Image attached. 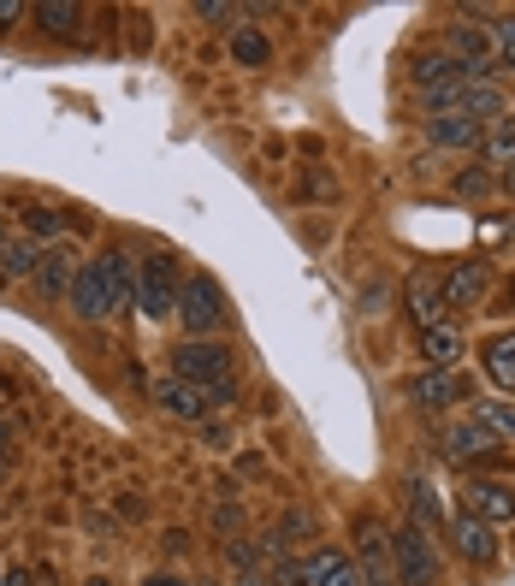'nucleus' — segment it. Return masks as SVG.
<instances>
[{"instance_id": "f257e3e1", "label": "nucleus", "mask_w": 515, "mask_h": 586, "mask_svg": "<svg viewBox=\"0 0 515 586\" xmlns=\"http://www.w3.org/2000/svg\"><path fill=\"white\" fill-rule=\"evenodd\" d=\"M179 320H184L190 338H219V332H226V320H231L226 285H219L214 273H190L184 290H179Z\"/></svg>"}, {"instance_id": "f03ea898", "label": "nucleus", "mask_w": 515, "mask_h": 586, "mask_svg": "<svg viewBox=\"0 0 515 586\" xmlns=\"http://www.w3.org/2000/svg\"><path fill=\"white\" fill-rule=\"evenodd\" d=\"M184 261L172 249H154L149 261L137 267V309L142 320H172L179 314V290H184Z\"/></svg>"}, {"instance_id": "7ed1b4c3", "label": "nucleus", "mask_w": 515, "mask_h": 586, "mask_svg": "<svg viewBox=\"0 0 515 586\" xmlns=\"http://www.w3.org/2000/svg\"><path fill=\"white\" fill-rule=\"evenodd\" d=\"M172 374L190 379V386H202V391H214V386H231V379H238V356H231V344H219V338H184L172 349Z\"/></svg>"}, {"instance_id": "20e7f679", "label": "nucleus", "mask_w": 515, "mask_h": 586, "mask_svg": "<svg viewBox=\"0 0 515 586\" xmlns=\"http://www.w3.org/2000/svg\"><path fill=\"white\" fill-rule=\"evenodd\" d=\"M391 556H397V581L403 586H438V575H445L438 533H426V527H415V521L391 533Z\"/></svg>"}, {"instance_id": "39448f33", "label": "nucleus", "mask_w": 515, "mask_h": 586, "mask_svg": "<svg viewBox=\"0 0 515 586\" xmlns=\"http://www.w3.org/2000/svg\"><path fill=\"white\" fill-rule=\"evenodd\" d=\"M78 273H83V249L60 238V243H48L42 249V267H36V290L48 302H66L71 297V285H78Z\"/></svg>"}, {"instance_id": "423d86ee", "label": "nucleus", "mask_w": 515, "mask_h": 586, "mask_svg": "<svg viewBox=\"0 0 515 586\" xmlns=\"http://www.w3.org/2000/svg\"><path fill=\"white\" fill-rule=\"evenodd\" d=\"M356 568H362V586H403V581H397L391 533L379 521H362L356 527Z\"/></svg>"}, {"instance_id": "0eeeda50", "label": "nucleus", "mask_w": 515, "mask_h": 586, "mask_svg": "<svg viewBox=\"0 0 515 586\" xmlns=\"http://www.w3.org/2000/svg\"><path fill=\"white\" fill-rule=\"evenodd\" d=\"M409 403L426 409V415H445V409H456V403H474V398H468V379L456 374V368H445V374H433V368H426L421 379H409Z\"/></svg>"}, {"instance_id": "6e6552de", "label": "nucleus", "mask_w": 515, "mask_h": 586, "mask_svg": "<svg viewBox=\"0 0 515 586\" xmlns=\"http://www.w3.org/2000/svg\"><path fill=\"white\" fill-rule=\"evenodd\" d=\"M485 130L492 125L468 119V113H433V119H426V142L445 149V154H474V149H485Z\"/></svg>"}, {"instance_id": "1a4fd4ad", "label": "nucleus", "mask_w": 515, "mask_h": 586, "mask_svg": "<svg viewBox=\"0 0 515 586\" xmlns=\"http://www.w3.org/2000/svg\"><path fill=\"white\" fill-rule=\"evenodd\" d=\"M403 314L415 320V332H433L445 326V278L438 273H415L403 285Z\"/></svg>"}, {"instance_id": "9d476101", "label": "nucleus", "mask_w": 515, "mask_h": 586, "mask_svg": "<svg viewBox=\"0 0 515 586\" xmlns=\"http://www.w3.org/2000/svg\"><path fill=\"white\" fill-rule=\"evenodd\" d=\"M297 581L302 586H362V568H356V556H344L332 545H314L297 563Z\"/></svg>"}, {"instance_id": "9b49d317", "label": "nucleus", "mask_w": 515, "mask_h": 586, "mask_svg": "<svg viewBox=\"0 0 515 586\" xmlns=\"http://www.w3.org/2000/svg\"><path fill=\"white\" fill-rule=\"evenodd\" d=\"M462 509L480 516L485 527H504V521H515V486H504V480H468Z\"/></svg>"}, {"instance_id": "f8f14e48", "label": "nucleus", "mask_w": 515, "mask_h": 586, "mask_svg": "<svg viewBox=\"0 0 515 586\" xmlns=\"http://www.w3.org/2000/svg\"><path fill=\"white\" fill-rule=\"evenodd\" d=\"M485 285H492V261H480V255L456 261V267L445 273V314L450 309H480Z\"/></svg>"}, {"instance_id": "ddd939ff", "label": "nucleus", "mask_w": 515, "mask_h": 586, "mask_svg": "<svg viewBox=\"0 0 515 586\" xmlns=\"http://www.w3.org/2000/svg\"><path fill=\"white\" fill-rule=\"evenodd\" d=\"M450 545H456V556H462V563H474V568L497 563V533H492V527H485L480 516H468V509L450 521Z\"/></svg>"}, {"instance_id": "4468645a", "label": "nucleus", "mask_w": 515, "mask_h": 586, "mask_svg": "<svg viewBox=\"0 0 515 586\" xmlns=\"http://www.w3.org/2000/svg\"><path fill=\"white\" fill-rule=\"evenodd\" d=\"M154 403H160V415H172V421H202L208 415V391L190 386V379H179V374L154 379Z\"/></svg>"}, {"instance_id": "2eb2a0df", "label": "nucleus", "mask_w": 515, "mask_h": 586, "mask_svg": "<svg viewBox=\"0 0 515 586\" xmlns=\"http://www.w3.org/2000/svg\"><path fill=\"white\" fill-rule=\"evenodd\" d=\"M95 273H101V285H107V297H113V309H125L130 297H137V255L130 249H101L95 255Z\"/></svg>"}, {"instance_id": "dca6fc26", "label": "nucleus", "mask_w": 515, "mask_h": 586, "mask_svg": "<svg viewBox=\"0 0 515 586\" xmlns=\"http://www.w3.org/2000/svg\"><path fill=\"white\" fill-rule=\"evenodd\" d=\"M438 450H445L450 462H480V457H492V450H497V438L468 415V421H450L445 438H438Z\"/></svg>"}, {"instance_id": "f3484780", "label": "nucleus", "mask_w": 515, "mask_h": 586, "mask_svg": "<svg viewBox=\"0 0 515 586\" xmlns=\"http://www.w3.org/2000/svg\"><path fill=\"white\" fill-rule=\"evenodd\" d=\"M415 90H445V83H462V78H480V71H468L456 54H445V48H426V54H415Z\"/></svg>"}, {"instance_id": "a211bd4d", "label": "nucleus", "mask_w": 515, "mask_h": 586, "mask_svg": "<svg viewBox=\"0 0 515 586\" xmlns=\"http://www.w3.org/2000/svg\"><path fill=\"white\" fill-rule=\"evenodd\" d=\"M456 113H468V119H480V125H497V119H510V101H504L497 83L474 78L462 95H456Z\"/></svg>"}, {"instance_id": "6ab92c4d", "label": "nucleus", "mask_w": 515, "mask_h": 586, "mask_svg": "<svg viewBox=\"0 0 515 586\" xmlns=\"http://www.w3.org/2000/svg\"><path fill=\"white\" fill-rule=\"evenodd\" d=\"M42 249L48 243H36V238H7L0 243V278H36V267H42Z\"/></svg>"}, {"instance_id": "aec40b11", "label": "nucleus", "mask_w": 515, "mask_h": 586, "mask_svg": "<svg viewBox=\"0 0 515 586\" xmlns=\"http://www.w3.org/2000/svg\"><path fill=\"white\" fill-rule=\"evenodd\" d=\"M456 356H462V332H456L450 320H445V326H433V332H421V361H426L433 374L456 368Z\"/></svg>"}, {"instance_id": "412c9836", "label": "nucleus", "mask_w": 515, "mask_h": 586, "mask_svg": "<svg viewBox=\"0 0 515 586\" xmlns=\"http://www.w3.org/2000/svg\"><path fill=\"white\" fill-rule=\"evenodd\" d=\"M485 379H492V386H504V391H515V332H504V338L485 344Z\"/></svg>"}, {"instance_id": "4be33fe9", "label": "nucleus", "mask_w": 515, "mask_h": 586, "mask_svg": "<svg viewBox=\"0 0 515 586\" xmlns=\"http://www.w3.org/2000/svg\"><path fill=\"white\" fill-rule=\"evenodd\" d=\"M474 421L497 438V445L515 438V403H510V398H480V403H474Z\"/></svg>"}, {"instance_id": "5701e85b", "label": "nucleus", "mask_w": 515, "mask_h": 586, "mask_svg": "<svg viewBox=\"0 0 515 586\" xmlns=\"http://www.w3.org/2000/svg\"><path fill=\"white\" fill-rule=\"evenodd\" d=\"M36 24H42L48 36H78L83 7H71V0H42V7H36Z\"/></svg>"}, {"instance_id": "b1692460", "label": "nucleus", "mask_w": 515, "mask_h": 586, "mask_svg": "<svg viewBox=\"0 0 515 586\" xmlns=\"http://www.w3.org/2000/svg\"><path fill=\"white\" fill-rule=\"evenodd\" d=\"M231 60L238 66H267L273 60V42L255 31V24H238V31H231Z\"/></svg>"}, {"instance_id": "393cba45", "label": "nucleus", "mask_w": 515, "mask_h": 586, "mask_svg": "<svg viewBox=\"0 0 515 586\" xmlns=\"http://www.w3.org/2000/svg\"><path fill=\"white\" fill-rule=\"evenodd\" d=\"M485 160H492L497 172H515V113L510 119H497L492 130H485V149H480Z\"/></svg>"}, {"instance_id": "a878e982", "label": "nucleus", "mask_w": 515, "mask_h": 586, "mask_svg": "<svg viewBox=\"0 0 515 586\" xmlns=\"http://www.w3.org/2000/svg\"><path fill=\"white\" fill-rule=\"evenodd\" d=\"M409 521L415 527H426V533H438V504H433V486H409Z\"/></svg>"}, {"instance_id": "bb28decb", "label": "nucleus", "mask_w": 515, "mask_h": 586, "mask_svg": "<svg viewBox=\"0 0 515 586\" xmlns=\"http://www.w3.org/2000/svg\"><path fill=\"white\" fill-rule=\"evenodd\" d=\"M24 238L60 243V208H31V214H24Z\"/></svg>"}, {"instance_id": "cd10ccee", "label": "nucleus", "mask_w": 515, "mask_h": 586, "mask_svg": "<svg viewBox=\"0 0 515 586\" xmlns=\"http://www.w3.org/2000/svg\"><path fill=\"white\" fill-rule=\"evenodd\" d=\"M497 179L485 166H468V172H456L450 179V196H462V202H474V196H485V189H492Z\"/></svg>"}, {"instance_id": "c85d7f7f", "label": "nucleus", "mask_w": 515, "mask_h": 586, "mask_svg": "<svg viewBox=\"0 0 515 586\" xmlns=\"http://www.w3.org/2000/svg\"><path fill=\"white\" fill-rule=\"evenodd\" d=\"M492 48H497V66L515 71V12H504V19L492 24Z\"/></svg>"}, {"instance_id": "c756f323", "label": "nucleus", "mask_w": 515, "mask_h": 586, "mask_svg": "<svg viewBox=\"0 0 515 586\" xmlns=\"http://www.w3.org/2000/svg\"><path fill=\"white\" fill-rule=\"evenodd\" d=\"M302 196H308V202H332V196H337V179H332L327 166H308V172H302Z\"/></svg>"}, {"instance_id": "7c9ffc66", "label": "nucleus", "mask_w": 515, "mask_h": 586, "mask_svg": "<svg viewBox=\"0 0 515 586\" xmlns=\"http://www.w3.org/2000/svg\"><path fill=\"white\" fill-rule=\"evenodd\" d=\"M214 533H219V539L243 533V504H214Z\"/></svg>"}, {"instance_id": "2f4dec72", "label": "nucleus", "mask_w": 515, "mask_h": 586, "mask_svg": "<svg viewBox=\"0 0 515 586\" xmlns=\"http://www.w3.org/2000/svg\"><path fill=\"white\" fill-rule=\"evenodd\" d=\"M226 556H231V563L243 568V575H255V563H261V551L249 545V539H226Z\"/></svg>"}, {"instance_id": "473e14b6", "label": "nucleus", "mask_w": 515, "mask_h": 586, "mask_svg": "<svg viewBox=\"0 0 515 586\" xmlns=\"http://www.w3.org/2000/svg\"><path fill=\"white\" fill-rule=\"evenodd\" d=\"M386 302H391V285H367L362 290V314H386Z\"/></svg>"}, {"instance_id": "72a5a7b5", "label": "nucleus", "mask_w": 515, "mask_h": 586, "mask_svg": "<svg viewBox=\"0 0 515 586\" xmlns=\"http://www.w3.org/2000/svg\"><path fill=\"white\" fill-rule=\"evenodd\" d=\"M196 19H208V24H226V19H238V7H226V0H202V7H196Z\"/></svg>"}, {"instance_id": "f704fd0d", "label": "nucleus", "mask_w": 515, "mask_h": 586, "mask_svg": "<svg viewBox=\"0 0 515 586\" xmlns=\"http://www.w3.org/2000/svg\"><path fill=\"white\" fill-rule=\"evenodd\" d=\"M231 403H238V379H231V386H214V391H208V409H231Z\"/></svg>"}, {"instance_id": "c9c22d12", "label": "nucleus", "mask_w": 515, "mask_h": 586, "mask_svg": "<svg viewBox=\"0 0 515 586\" xmlns=\"http://www.w3.org/2000/svg\"><path fill=\"white\" fill-rule=\"evenodd\" d=\"M19 19H24V7H19V0H0V31H12Z\"/></svg>"}, {"instance_id": "e433bc0d", "label": "nucleus", "mask_w": 515, "mask_h": 586, "mask_svg": "<svg viewBox=\"0 0 515 586\" xmlns=\"http://www.w3.org/2000/svg\"><path fill=\"white\" fill-rule=\"evenodd\" d=\"M7 586H31V568H12V575H7Z\"/></svg>"}, {"instance_id": "4c0bfd02", "label": "nucleus", "mask_w": 515, "mask_h": 586, "mask_svg": "<svg viewBox=\"0 0 515 586\" xmlns=\"http://www.w3.org/2000/svg\"><path fill=\"white\" fill-rule=\"evenodd\" d=\"M497 189H504V196H515V172H497Z\"/></svg>"}, {"instance_id": "58836bf2", "label": "nucleus", "mask_w": 515, "mask_h": 586, "mask_svg": "<svg viewBox=\"0 0 515 586\" xmlns=\"http://www.w3.org/2000/svg\"><path fill=\"white\" fill-rule=\"evenodd\" d=\"M504 309H515V278H510V285H504Z\"/></svg>"}, {"instance_id": "ea45409f", "label": "nucleus", "mask_w": 515, "mask_h": 586, "mask_svg": "<svg viewBox=\"0 0 515 586\" xmlns=\"http://www.w3.org/2000/svg\"><path fill=\"white\" fill-rule=\"evenodd\" d=\"M149 586H184V581H172V575H154Z\"/></svg>"}, {"instance_id": "a19ab883", "label": "nucleus", "mask_w": 515, "mask_h": 586, "mask_svg": "<svg viewBox=\"0 0 515 586\" xmlns=\"http://www.w3.org/2000/svg\"><path fill=\"white\" fill-rule=\"evenodd\" d=\"M0 468H7V427H0Z\"/></svg>"}, {"instance_id": "79ce46f5", "label": "nucleus", "mask_w": 515, "mask_h": 586, "mask_svg": "<svg viewBox=\"0 0 515 586\" xmlns=\"http://www.w3.org/2000/svg\"><path fill=\"white\" fill-rule=\"evenodd\" d=\"M12 238V231H7V214H0V243H7Z\"/></svg>"}]
</instances>
